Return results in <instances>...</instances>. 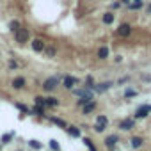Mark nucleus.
I'll list each match as a JSON object with an SVG mask.
<instances>
[{"instance_id": "nucleus-29", "label": "nucleus", "mask_w": 151, "mask_h": 151, "mask_svg": "<svg viewBox=\"0 0 151 151\" xmlns=\"http://www.w3.org/2000/svg\"><path fill=\"white\" fill-rule=\"evenodd\" d=\"M116 62H123V57L121 55H116Z\"/></svg>"}, {"instance_id": "nucleus-19", "label": "nucleus", "mask_w": 151, "mask_h": 151, "mask_svg": "<svg viewBox=\"0 0 151 151\" xmlns=\"http://www.w3.org/2000/svg\"><path fill=\"white\" fill-rule=\"evenodd\" d=\"M32 112H34L36 116H45V107L36 103V107H34V110H32Z\"/></svg>"}, {"instance_id": "nucleus-14", "label": "nucleus", "mask_w": 151, "mask_h": 151, "mask_svg": "<svg viewBox=\"0 0 151 151\" xmlns=\"http://www.w3.org/2000/svg\"><path fill=\"white\" fill-rule=\"evenodd\" d=\"M98 57H100L101 60L109 59V48H107V46H100V48H98Z\"/></svg>"}, {"instance_id": "nucleus-13", "label": "nucleus", "mask_w": 151, "mask_h": 151, "mask_svg": "<svg viewBox=\"0 0 151 151\" xmlns=\"http://www.w3.org/2000/svg\"><path fill=\"white\" fill-rule=\"evenodd\" d=\"M110 87H112V82H105V84L94 86V91H96V93H103V91H107V89H110Z\"/></svg>"}, {"instance_id": "nucleus-26", "label": "nucleus", "mask_w": 151, "mask_h": 151, "mask_svg": "<svg viewBox=\"0 0 151 151\" xmlns=\"http://www.w3.org/2000/svg\"><path fill=\"white\" fill-rule=\"evenodd\" d=\"M13 137H14V133H13V132H11V133H6V135L2 137V142H9Z\"/></svg>"}, {"instance_id": "nucleus-24", "label": "nucleus", "mask_w": 151, "mask_h": 151, "mask_svg": "<svg viewBox=\"0 0 151 151\" xmlns=\"http://www.w3.org/2000/svg\"><path fill=\"white\" fill-rule=\"evenodd\" d=\"M14 107L20 109L22 112H29V114H32V110H29V107H25V105H22V103H14Z\"/></svg>"}, {"instance_id": "nucleus-12", "label": "nucleus", "mask_w": 151, "mask_h": 151, "mask_svg": "<svg viewBox=\"0 0 151 151\" xmlns=\"http://www.w3.org/2000/svg\"><path fill=\"white\" fill-rule=\"evenodd\" d=\"M101 20H103V23H105V25H112V23H114V20H116V14H114V13H105Z\"/></svg>"}, {"instance_id": "nucleus-17", "label": "nucleus", "mask_w": 151, "mask_h": 151, "mask_svg": "<svg viewBox=\"0 0 151 151\" xmlns=\"http://www.w3.org/2000/svg\"><path fill=\"white\" fill-rule=\"evenodd\" d=\"M68 133L71 137H80V128L78 126H68Z\"/></svg>"}, {"instance_id": "nucleus-10", "label": "nucleus", "mask_w": 151, "mask_h": 151, "mask_svg": "<svg viewBox=\"0 0 151 151\" xmlns=\"http://www.w3.org/2000/svg\"><path fill=\"white\" fill-rule=\"evenodd\" d=\"M117 140H119V137H117V135H109V137L105 139V146H107L109 149H112V147L117 144Z\"/></svg>"}, {"instance_id": "nucleus-15", "label": "nucleus", "mask_w": 151, "mask_h": 151, "mask_svg": "<svg viewBox=\"0 0 151 151\" xmlns=\"http://www.w3.org/2000/svg\"><path fill=\"white\" fill-rule=\"evenodd\" d=\"M94 109H96V103H94V101H89V103H86V105L82 107V112H84V114H91Z\"/></svg>"}, {"instance_id": "nucleus-20", "label": "nucleus", "mask_w": 151, "mask_h": 151, "mask_svg": "<svg viewBox=\"0 0 151 151\" xmlns=\"http://www.w3.org/2000/svg\"><path fill=\"white\" fill-rule=\"evenodd\" d=\"M140 7H142V2H130V4H128V9H132V11L140 9Z\"/></svg>"}, {"instance_id": "nucleus-25", "label": "nucleus", "mask_w": 151, "mask_h": 151, "mask_svg": "<svg viewBox=\"0 0 151 151\" xmlns=\"http://www.w3.org/2000/svg\"><path fill=\"white\" fill-rule=\"evenodd\" d=\"M52 123H55V124H59V126H62V128H68V124L62 121V119H57V117H52Z\"/></svg>"}, {"instance_id": "nucleus-6", "label": "nucleus", "mask_w": 151, "mask_h": 151, "mask_svg": "<svg viewBox=\"0 0 151 151\" xmlns=\"http://www.w3.org/2000/svg\"><path fill=\"white\" fill-rule=\"evenodd\" d=\"M116 34H117L119 37H128V36L132 34V27H130L128 23H123V25H119V29L116 30Z\"/></svg>"}, {"instance_id": "nucleus-31", "label": "nucleus", "mask_w": 151, "mask_h": 151, "mask_svg": "<svg viewBox=\"0 0 151 151\" xmlns=\"http://www.w3.org/2000/svg\"><path fill=\"white\" fill-rule=\"evenodd\" d=\"M147 13H149V14H151V6H149V7H147Z\"/></svg>"}, {"instance_id": "nucleus-30", "label": "nucleus", "mask_w": 151, "mask_h": 151, "mask_svg": "<svg viewBox=\"0 0 151 151\" xmlns=\"http://www.w3.org/2000/svg\"><path fill=\"white\" fill-rule=\"evenodd\" d=\"M124 82H128V77H123V78L119 80V84H124Z\"/></svg>"}, {"instance_id": "nucleus-5", "label": "nucleus", "mask_w": 151, "mask_h": 151, "mask_svg": "<svg viewBox=\"0 0 151 151\" xmlns=\"http://www.w3.org/2000/svg\"><path fill=\"white\" fill-rule=\"evenodd\" d=\"M78 84V78H75V77H69V75H66V77L62 78V86L66 89H73L75 86Z\"/></svg>"}, {"instance_id": "nucleus-16", "label": "nucleus", "mask_w": 151, "mask_h": 151, "mask_svg": "<svg viewBox=\"0 0 151 151\" xmlns=\"http://www.w3.org/2000/svg\"><path fill=\"white\" fill-rule=\"evenodd\" d=\"M59 105V100L50 96V98H45V107H57Z\"/></svg>"}, {"instance_id": "nucleus-21", "label": "nucleus", "mask_w": 151, "mask_h": 151, "mask_svg": "<svg viewBox=\"0 0 151 151\" xmlns=\"http://www.w3.org/2000/svg\"><path fill=\"white\" fill-rule=\"evenodd\" d=\"M29 146H30V147H34V149H41V147H43V144H39V142H37L36 139L29 140Z\"/></svg>"}, {"instance_id": "nucleus-9", "label": "nucleus", "mask_w": 151, "mask_h": 151, "mask_svg": "<svg viewBox=\"0 0 151 151\" xmlns=\"http://www.w3.org/2000/svg\"><path fill=\"white\" fill-rule=\"evenodd\" d=\"M25 84H27V80H25L23 77H16V78L13 80V87H14V89H18V91H20V89H23V87H25Z\"/></svg>"}, {"instance_id": "nucleus-8", "label": "nucleus", "mask_w": 151, "mask_h": 151, "mask_svg": "<svg viewBox=\"0 0 151 151\" xmlns=\"http://www.w3.org/2000/svg\"><path fill=\"white\" fill-rule=\"evenodd\" d=\"M119 128H121L123 132H128V130L135 128V119H123V121L119 123Z\"/></svg>"}, {"instance_id": "nucleus-22", "label": "nucleus", "mask_w": 151, "mask_h": 151, "mask_svg": "<svg viewBox=\"0 0 151 151\" xmlns=\"http://www.w3.org/2000/svg\"><path fill=\"white\" fill-rule=\"evenodd\" d=\"M9 29H11L13 32H14V30H18V29H20V22H16V20H13V22L9 23Z\"/></svg>"}, {"instance_id": "nucleus-27", "label": "nucleus", "mask_w": 151, "mask_h": 151, "mask_svg": "<svg viewBox=\"0 0 151 151\" xmlns=\"http://www.w3.org/2000/svg\"><path fill=\"white\" fill-rule=\"evenodd\" d=\"M50 147H52L53 151H59V142H57V140H50Z\"/></svg>"}, {"instance_id": "nucleus-2", "label": "nucleus", "mask_w": 151, "mask_h": 151, "mask_svg": "<svg viewBox=\"0 0 151 151\" xmlns=\"http://www.w3.org/2000/svg\"><path fill=\"white\" fill-rule=\"evenodd\" d=\"M14 34V41L16 43H20V45H25V43H29V30L27 29H18V30H14L13 32Z\"/></svg>"}, {"instance_id": "nucleus-7", "label": "nucleus", "mask_w": 151, "mask_h": 151, "mask_svg": "<svg viewBox=\"0 0 151 151\" xmlns=\"http://www.w3.org/2000/svg\"><path fill=\"white\" fill-rule=\"evenodd\" d=\"M32 50L34 52H37V53H43V50H45V46H46V43L43 41V39H39V37H36V39H32Z\"/></svg>"}, {"instance_id": "nucleus-1", "label": "nucleus", "mask_w": 151, "mask_h": 151, "mask_svg": "<svg viewBox=\"0 0 151 151\" xmlns=\"http://www.w3.org/2000/svg\"><path fill=\"white\" fill-rule=\"evenodd\" d=\"M59 84H60V77H50V78H46V80L43 82V91L53 93V91L59 87Z\"/></svg>"}, {"instance_id": "nucleus-23", "label": "nucleus", "mask_w": 151, "mask_h": 151, "mask_svg": "<svg viewBox=\"0 0 151 151\" xmlns=\"http://www.w3.org/2000/svg\"><path fill=\"white\" fill-rule=\"evenodd\" d=\"M133 96H137V91H133V89H126L124 91V98H133Z\"/></svg>"}, {"instance_id": "nucleus-18", "label": "nucleus", "mask_w": 151, "mask_h": 151, "mask_svg": "<svg viewBox=\"0 0 151 151\" xmlns=\"http://www.w3.org/2000/svg\"><path fill=\"white\" fill-rule=\"evenodd\" d=\"M43 52H45V55H46V57H50V59H52V57H55V53H57L55 46H45V50H43Z\"/></svg>"}, {"instance_id": "nucleus-3", "label": "nucleus", "mask_w": 151, "mask_h": 151, "mask_svg": "<svg viewBox=\"0 0 151 151\" xmlns=\"http://www.w3.org/2000/svg\"><path fill=\"white\" fill-rule=\"evenodd\" d=\"M107 124H109V119H107V116H103V114H100V116L96 117V124H94V132H96V133H101V132H105V130H107Z\"/></svg>"}, {"instance_id": "nucleus-11", "label": "nucleus", "mask_w": 151, "mask_h": 151, "mask_svg": "<svg viewBox=\"0 0 151 151\" xmlns=\"http://www.w3.org/2000/svg\"><path fill=\"white\" fill-rule=\"evenodd\" d=\"M142 144H144V139H142V137H132V139H130V146H132L133 149L142 147Z\"/></svg>"}, {"instance_id": "nucleus-28", "label": "nucleus", "mask_w": 151, "mask_h": 151, "mask_svg": "<svg viewBox=\"0 0 151 151\" xmlns=\"http://www.w3.org/2000/svg\"><path fill=\"white\" fill-rule=\"evenodd\" d=\"M9 68H11V69H16V68H18V64H16L14 60H11V62H9Z\"/></svg>"}, {"instance_id": "nucleus-4", "label": "nucleus", "mask_w": 151, "mask_h": 151, "mask_svg": "<svg viewBox=\"0 0 151 151\" xmlns=\"http://www.w3.org/2000/svg\"><path fill=\"white\" fill-rule=\"evenodd\" d=\"M149 112H151V105H140L137 110H135V114H133V119H144V117H147L149 116Z\"/></svg>"}]
</instances>
